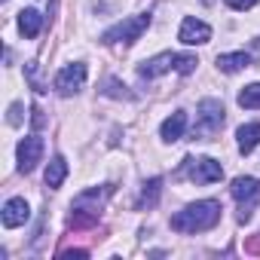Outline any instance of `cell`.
<instances>
[{
	"instance_id": "cell-1",
	"label": "cell",
	"mask_w": 260,
	"mask_h": 260,
	"mask_svg": "<svg viewBox=\"0 0 260 260\" xmlns=\"http://www.w3.org/2000/svg\"><path fill=\"white\" fill-rule=\"evenodd\" d=\"M220 202L217 199H202V202H190L187 208L172 214V230L175 233H205L211 226H217L220 220Z\"/></svg>"
},
{
	"instance_id": "cell-2",
	"label": "cell",
	"mask_w": 260,
	"mask_h": 260,
	"mask_svg": "<svg viewBox=\"0 0 260 260\" xmlns=\"http://www.w3.org/2000/svg\"><path fill=\"white\" fill-rule=\"evenodd\" d=\"M113 187L104 184V187H92V190H83L74 202H71V226L74 230H83V226H92L104 208V202L110 199Z\"/></svg>"
},
{
	"instance_id": "cell-3",
	"label": "cell",
	"mask_w": 260,
	"mask_h": 260,
	"mask_svg": "<svg viewBox=\"0 0 260 260\" xmlns=\"http://www.w3.org/2000/svg\"><path fill=\"white\" fill-rule=\"evenodd\" d=\"M147 28H150V13H138V16H132V19H122V22H116L113 28H107V31L101 34V43H104V46H116V43L132 46Z\"/></svg>"
},
{
	"instance_id": "cell-4",
	"label": "cell",
	"mask_w": 260,
	"mask_h": 260,
	"mask_svg": "<svg viewBox=\"0 0 260 260\" xmlns=\"http://www.w3.org/2000/svg\"><path fill=\"white\" fill-rule=\"evenodd\" d=\"M223 128V104L217 98H205L199 101V113H196V125H193V138L196 141H208Z\"/></svg>"
},
{
	"instance_id": "cell-5",
	"label": "cell",
	"mask_w": 260,
	"mask_h": 260,
	"mask_svg": "<svg viewBox=\"0 0 260 260\" xmlns=\"http://www.w3.org/2000/svg\"><path fill=\"white\" fill-rule=\"evenodd\" d=\"M230 193H233V199L239 202V223H245V220H251V214H254V208H257V202H260V181L257 178H236L233 181V187H230Z\"/></svg>"
},
{
	"instance_id": "cell-6",
	"label": "cell",
	"mask_w": 260,
	"mask_h": 260,
	"mask_svg": "<svg viewBox=\"0 0 260 260\" xmlns=\"http://www.w3.org/2000/svg\"><path fill=\"white\" fill-rule=\"evenodd\" d=\"M187 166V178L193 184H214L223 178V166L211 156H202V159H184Z\"/></svg>"
},
{
	"instance_id": "cell-7",
	"label": "cell",
	"mask_w": 260,
	"mask_h": 260,
	"mask_svg": "<svg viewBox=\"0 0 260 260\" xmlns=\"http://www.w3.org/2000/svg\"><path fill=\"white\" fill-rule=\"evenodd\" d=\"M83 83H86V64L83 61H74V64H68L55 74V92L64 95V98L77 95L83 89Z\"/></svg>"
},
{
	"instance_id": "cell-8",
	"label": "cell",
	"mask_w": 260,
	"mask_h": 260,
	"mask_svg": "<svg viewBox=\"0 0 260 260\" xmlns=\"http://www.w3.org/2000/svg\"><path fill=\"white\" fill-rule=\"evenodd\" d=\"M40 159H43V138L40 135H28L19 144V172L22 175H31Z\"/></svg>"
},
{
	"instance_id": "cell-9",
	"label": "cell",
	"mask_w": 260,
	"mask_h": 260,
	"mask_svg": "<svg viewBox=\"0 0 260 260\" xmlns=\"http://www.w3.org/2000/svg\"><path fill=\"white\" fill-rule=\"evenodd\" d=\"M178 40L184 43V46H202V43H208L211 40V28L205 25V22H199V19H184V25H181V31H178Z\"/></svg>"
},
{
	"instance_id": "cell-10",
	"label": "cell",
	"mask_w": 260,
	"mask_h": 260,
	"mask_svg": "<svg viewBox=\"0 0 260 260\" xmlns=\"http://www.w3.org/2000/svg\"><path fill=\"white\" fill-rule=\"evenodd\" d=\"M175 61H178V52H159L147 61L138 64V77L141 80H153V77H162L166 71H175Z\"/></svg>"
},
{
	"instance_id": "cell-11",
	"label": "cell",
	"mask_w": 260,
	"mask_h": 260,
	"mask_svg": "<svg viewBox=\"0 0 260 260\" xmlns=\"http://www.w3.org/2000/svg\"><path fill=\"white\" fill-rule=\"evenodd\" d=\"M31 217V208H28V202L25 199H10L7 205H4V211H0V220H4V226L7 230H16V226H22L25 220Z\"/></svg>"
},
{
	"instance_id": "cell-12",
	"label": "cell",
	"mask_w": 260,
	"mask_h": 260,
	"mask_svg": "<svg viewBox=\"0 0 260 260\" xmlns=\"http://www.w3.org/2000/svg\"><path fill=\"white\" fill-rule=\"evenodd\" d=\"M184 132H187V113L184 110H175L162 125H159V135H162V141H181L184 138Z\"/></svg>"
},
{
	"instance_id": "cell-13",
	"label": "cell",
	"mask_w": 260,
	"mask_h": 260,
	"mask_svg": "<svg viewBox=\"0 0 260 260\" xmlns=\"http://www.w3.org/2000/svg\"><path fill=\"white\" fill-rule=\"evenodd\" d=\"M236 138H239V150H242V153H251V150L260 144V122H245V125H239Z\"/></svg>"
},
{
	"instance_id": "cell-14",
	"label": "cell",
	"mask_w": 260,
	"mask_h": 260,
	"mask_svg": "<svg viewBox=\"0 0 260 260\" xmlns=\"http://www.w3.org/2000/svg\"><path fill=\"white\" fill-rule=\"evenodd\" d=\"M248 64H251V55L248 52H223V55H217V71H223V74L245 71Z\"/></svg>"
},
{
	"instance_id": "cell-15",
	"label": "cell",
	"mask_w": 260,
	"mask_h": 260,
	"mask_svg": "<svg viewBox=\"0 0 260 260\" xmlns=\"http://www.w3.org/2000/svg\"><path fill=\"white\" fill-rule=\"evenodd\" d=\"M162 196V178H150L141 184V196H138V208H153Z\"/></svg>"
},
{
	"instance_id": "cell-16",
	"label": "cell",
	"mask_w": 260,
	"mask_h": 260,
	"mask_svg": "<svg viewBox=\"0 0 260 260\" xmlns=\"http://www.w3.org/2000/svg\"><path fill=\"white\" fill-rule=\"evenodd\" d=\"M40 28H43V16H40L37 10H22V13H19V31H22L25 37H37Z\"/></svg>"
},
{
	"instance_id": "cell-17",
	"label": "cell",
	"mask_w": 260,
	"mask_h": 260,
	"mask_svg": "<svg viewBox=\"0 0 260 260\" xmlns=\"http://www.w3.org/2000/svg\"><path fill=\"white\" fill-rule=\"evenodd\" d=\"M64 178H68V162H64V156H52V162L46 166V187H49V190H58Z\"/></svg>"
},
{
	"instance_id": "cell-18",
	"label": "cell",
	"mask_w": 260,
	"mask_h": 260,
	"mask_svg": "<svg viewBox=\"0 0 260 260\" xmlns=\"http://www.w3.org/2000/svg\"><path fill=\"white\" fill-rule=\"evenodd\" d=\"M239 107L245 110H260V83H251L239 92Z\"/></svg>"
},
{
	"instance_id": "cell-19",
	"label": "cell",
	"mask_w": 260,
	"mask_h": 260,
	"mask_svg": "<svg viewBox=\"0 0 260 260\" xmlns=\"http://www.w3.org/2000/svg\"><path fill=\"white\" fill-rule=\"evenodd\" d=\"M101 92H104V95H110V98H132V92H128V89H125V86H122L116 77H107Z\"/></svg>"
},
{
	"instance_id": "cell-20",
	"label": "cell",
	"mask_w": 260,
	"mask_h": 260,
	"mask_svg": "<svg viewBox=\"0 0 260 260\" xmlns=\"http://www.w3.org/2000/svg\"><path fill=\"white\" fill-rule=\"evenodd\" d=\"M196 64H199V61H196V55H178V61H175V71L187 77V74H193V71H196Z\"/></svg>"
},
{
	"instance_id": "cell-21",
	"label": "cell",
	"mask_w": 260,
	"mask_h": 260,
	"mask_svg": "<svg viewBox=\"0 0 260 260\" xmlns=\"http://www.w3.org/2000/svg\"><path fill=\"white\" fill-rule=\"evenodd\" d=\"M7 122H10V125H19V122H22V104H19V101L10 104V116H7Z\"/></svg>"
},
{
	"instance_id": "cell-22",
	"label": "cell",
	"mask_w": 260,
	"mask_h": 260,
	"mask_svg": "<svg viewBox=\"0 0 260 260\" xmlns=\"http://www.w3.org/2000/svg\"><path fill=\"white\" fill-rule=\"evenodd\" d=\"M223 4H226L230 10H239V13H242V10H251L257 0H223Z\"/></svg>"
},
{
	"instance_id": "cell-23",
	"label": "cell",
	"mask_w": 260,
	"mask_h": 260,
	"mask_svg": "<svg viewBox=\"0 0 260 260\" xmlns=\"http://www.w3.org/2000/svg\"><path fill=\"white\" fill-rule=\"evenodd\" d=\"M245 251H251V254H257V251H260V233H257V236L245 245Z\"/></svg>"
},
{
	"instance_id": "cell-24",
	"label": "cell",
	"mask_w": 260,
	"mask_h": 260,
	"mask_svg": "<svg viewBox=\"0 0 260 260\" xmlns=\"http://www.w3.org/2000/svg\"><path fill=\"white\" fill-rule=\"evenodd\" d=\"M61 257H89V251H83V248H77V251H61Z\"/></svg>"
},
{
	"instance_id": "cell-25",
	"label": "cell",
	"mask_w": 260,
	"mask_h": 260,
	"mask_svg": "<svg viewBox=\"0 0 260 260\" xmlns=\"http://www.w3.org/2000/svg\"><path fill=\"white\" fill-rule=\"evenodd\" d=\"M31 113H34V125H43V113H40V107H34Z\"/></svg>"
}]
</instances>
